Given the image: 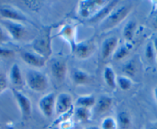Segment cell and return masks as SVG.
<instances>
[{"label":"cell","instance_id":"34","mask_svg":"<svg viewBox=\"0 0 157 129\" xmlns=\"http://www.w3.org/2000/svg\"><path fill=\"white\" fill-rule=\"evenodd\" d=\"M3 129H19L13 123H9V124H6V126L4 127Z\"/></svg>","mask_w":157,"mask_h":129},{"label":"cell","instance_id":"29","mask_svg":"<svg viewBox=\"0 0 157 129\" xmlns=\"http://www.w3.org/2000/svg\"><path fill=\"white\" fill-rule=\"evenodd\" d=\"M155 49H154L153 46H152V43H148L147 46H146V49H145V55H146V58L149 61H152V60H153L155 58Z\"/></svg>","mask_w":157,"mask_h":129},{"label":"cell","instance_id":"26","mask_svg":"<svg viewBox=\"0 0 157 129\" xmlns=\"http://www.w3.org/2000/svg\"><path fill=\"white\" fill-rule=\"evenodd\" d=\"M136 64L133 60H129L127 62L125 63L123 66V72L124 73V76H128L131 78L135 76L136 72Z\"/></svg>","mask_w":157,"mask_h":129},{"label":"cell","instance_id":"6","mask_svg":"<svg viewBox=\"0 0 157 129\" xmlns=\"http://www.w3.org/2000/svg\"><path fill=\"white\" fill-rule=\"evenodd\" d=\"M12 92L20 111L22 119L26 120L29 118L32 115V110H33L32 101L30 98L19 89L12 88Z\"/></svg>","mask_w":157,"mask_h":129},{"label":"cell","instance_id":"9","mask_svg":"<svg viewBox=\"0 0 157 129\" xmlns=\"http://www.w3.org/2000/svg\"><path fill=\"white\" fill-rule=\"evenodd\" d=\"M96 49V45L94 40H84L76 43L72 53L78 59H86L94 53Z\"/></svg>","mask_w":157,"mask_h":129},{"label":"cell","instance_id":"20","mask_svg":"<svg viewBox=\"0 0 157 129\" xmlns=\"http://www.w3.org/2000/svg\"><path fill=\"white\" fill-rule=\"evenodd\" d=\"M132 44L131 42H126L123 46H118L116 50L115 51L114 54L113 55V59L115 61H121L129 55L132 50Z\"/></svg>","mask_w":157,"mask_h":129},{"label":"cell","instance_id":"17","mask_svg":"<svg viewBox=\"0 0 157 129\" xmlns=\"http://www.w3.org/2000/svg\"><path fill=\"white\" fill-rule=\"evenodd\" d=\"M71 79L72 82L75 85L80 86L85 85L90 82V76L88 72L80 68H75L72 70L71 74Z\"/></svg>","mask_w":157,"mask_h":129},{"label":"cell","instance_id":"42","mask_svg":"<svg viewBox=\"0 0 157 129\" xmlns=\"http://www.w3.org/2000/svg\"><path fill=\"white\" fill-rule=\"evenodd\" d=\"M0 76H2V74H1V72H0Z\"/></svg>","mask_w":157,"mask_h":129},{"label":"cell","instance_id":"12","mask_svg":"<svg viewBox=\"0 0 157 129\" xmlns=\"http://www.w3.org/2000/svg\"><path fill=\"white\" fill-rule=\"evenodd\" d=\"M58 35L69 44L71 52H72L77 43L76 25L69 23L63 25L59 30Z\"/></svg>","mask_w":157,"mask_h":129},{"label":"cell","instance_id":"11","mask_svg":"<svg viewBox=\"0 0 157 129\" xmlns=\"http://www.w3.org/2000/svg\"><path fill=\"white\" fill-rule=\"evenodd\" d=\"M22 61L33 68H43L46 65L47 59L35 52L34 51L24 50L20 52Z\"/></svg>","mask_w":157,"mask_h":129},{"label":"cell","instance_id":"27","mask_svg":"<svg viewBox=\"0 0 157 129\" xmlns=\"http://www.w3.org/2000/svg\"><path fill=\"white\" fill-rule=\"evenodd\" d=\"M118 127L116 118L112 116L105 117L101 122L100 129H118Z\"/></svg>","mask_w":157,"mask_h":129},{"label":"cell","instance_id":"39","mask_svg":"<svg viewBox=\"0 0 157 129\" xmlns=\"http://www.w3.org/2000/svg\"><path fill=\"white\" fill-rule=\"evenodd\" d=\"M154 96H155V98L157 100V87H155V89H154Z\"/></svg>","mask_w":157,"mask_h":129},{"label":"cell","instance_id":"37","mask_svg":"<svg viewBox=\"0 0 157 129\" xmlns=\"http://www.w3.org/2000/svg\"><path fill=\"white\" fill-rule=\"evenodd\" d=\"M84 129H100V127H98V126H89V127H85Z\"/></svg>","mask_w":157,"mask_h":129},{"label":"cell","instance_id":"5","mask_svg":"<svg viewBox=\"0 0 157 129\" xmlns=\"http://www.w3.org/2000/svg\"><path fill=\"white\" fill-rule=\"evenodd\" d=\"M108 1L105 0H82L78 3V14L83 19H90Z\"/></svg>","mask_w":157,"mask_h":129},{"label":"cell","instance_id":"30","mask_svg":"<svg viewBox=\"0 0 157 129\" xmlns=\"http://www.w3.org/2000/svg\"><path fill=\"white\" fill-rule=\"evenodd\" d=\"M10 41H12V39L9 35L8 32L4 28V27L0 24V43L5 44V43L10 42Z\"/></svg>","mask_w":157,"mask_h":129},{"label":"cell","instance_id":"4","mask_svg":"<svg viewBox=\"0 0 157 129\" xmlns=\"http://www.w3.org/2000/svg\"><path fill=\"white\" fill-rule=\"evenodd\" d=\"M0 17L2 19L14 21L21 23H33L29 18L16 7L8 4H0Z\"/></svg>","mask_w":157,"mask_h":129},{"label":"cell","instance_id":"10","mask_svg":"<svg viewBox=\"0 0 157 129\" xmlns=\"http://www.w3.org/2000/svg\"><path fill=\"white\" fill-rule=\"evenodd\" d=\"M73 105L72 97L67 92H62L56 96L55 106V114L57 116L69 112Z\"/></svg>","mask_w":157,"mask_h":129},{"label":"cell","instance_id":"8","mask_svg":"<svg viewBox=\"0 0 157 129\" xmlns=\"http://www.w3.org/2000/svg\"><path fill=\"white\" fill-rule=\"evenodd\" d=\"M56 94L54 92H49L44 94L38 103V107L42 115L46 118H52L55 114V106Z\"/></svg>","mask_w":157,"mask_h":129},{"label":"cell","instance_id":"15","mask_svg":"<svg viewBox=\"0 0 157 129\" xmlns=\"http://www.w3.org/2000/svg\"><path fill=\"white\" fill-rule=\"evenodd\" d=\"M119 41L120 39L117 36H110L102 42L101 48V55L102 59L106 60L113 56L119 46Z\"/></svg>","mask_w":157,"mask_h":129},{"label":"cell","instance_id":"13","mask_svg":"<svg viewBox=\"0 0 157 129\" xmlns=\"http://www.w3.org/2000/svg\"><path fill=\"white\" fill-rule=\"evenodd\" d=\"M67 62L65 60L56 59L51 63L50 72L56 81L62 83L65 81L67 75Z\"/></svg>","mask_w":157,"mask_h":129},{"label":"cell","instance_id":"1","mask_svg":"<svg viewBox=\"0 0 157 129\" xmlns=\"http://www.w3.org/2000/svg\"><path fill=\"white\" fill-rule=\"evenodd\" d=\"M25 83L31 91L36 93L46 91L49 85L48 76L37 69H29L26 72Z\"/></svg>","mask_w":157,"mask_h":129},{"label":"cell","instance_id":"36","mask_svg":"<svg viewBox=\"0 0 157 129\" xmlns=\"http://www.w3.org/2000/svg\"><path fill=\"white\" fill-rule=\"evenodd\" d=\"M152 25H153L154 28L157 30V16L154 18L153 21H152Z\"/></svg>","mask_w":157,"mask_h":129},{"label":"cell","instance_id":"16","mask_svg":"<svg viewBox=\"0 0 157 129\" xmlns=\"http://www.w3.org/2000/svg\"><path fill=\"white\" fill-rule=\"evenodd\" d=\"M9 82L13 86V88L18 89L23 85L24 79L22 70L17 63H14L11 66L9 73Z\"/></svg>","mask_w":157,"mask_h":129},{"label":"cell","instance_id":"33","mask_svg":"<svg viewBox=\"0 0 157 129\" xmlns=\"http://www.w3.org/2000/svg\"><path fill=\"white\" fill-rule=\"evenodd\" d=\"M58 127L60 129H72L74 127V121L72 118L68 119L63 122L60 123L58 125Z\"/></svg>","mask_w":157,"mask_h":129},{"label":"cell","instance_id":"18","mask_svg":"<svg viewBox=\"0 0 157 129\" xmlns=\"http://www.w3.org/2000/svg\"><path fill=\"white\" fill-rule=\"evenodd\" d=\"M113 103V100L112 97L106 94H103V95H101L98 98V100H96V104L95 106H96L98 113L103 115V114L107 113L111 109Z\"/></svg>","mask_w":157,"mask_h":129},{"label":"cell","instance_id":"19","mask_svg":"<svg viewBox=\"0 0 157 129\" xmlns=\"http://www.w3.org/2000/svg\"><path fill=\"white\" fill-rule=\"evenodd\" d=\"M73 117L79 123L89 122L92 118V111L86 108L76 107L74 109Z\"/></svg>","mask_w":157,"mask_h":129},{"label":"cell","instance_id":"28","mask_svg":"<svg viewBox=\"0 0 157 129\" xmlns=\"http://www.w3.org/2000/svg\"><path fill=\"white\" fill-rule=\"evenodd\" d=\"M15 51L10 48L0 46V58H10L15 56Z\"/></svg>","mask_w":157,"mask_h":129},{"label":"cell","instance_id":"22","mask_svg":"<svg viewBox=\"0 0 157 129\" xmlns=\"http://www.w3.org/2000/svg\"><path fill=\"white\" fill-rule=\"evenodd\" d=\"M116 77L114 70L110 65L105 66L103 71V79L109 88L115 89L116 87Z\"/></svg>","mask_w":157,"mask_h":129},{"label":"cell","instance_id":"35","mask_svg":"<svg viewBox=\"0 0 157 129\" xmlns=\"http://www.w3.org/2000/svg\"><path fill=\"white\" fill-rule=\"evenodd\" d=\"M152 46H153L154 49H155V52L157 53V37H155L153 39V42H152Z\"/></svg>","mask_w":157,"mask_h":129},{"label":"cell","instance_id":"41","mask_svg":"<svg viewBox=\"0 0 157 129\" xmlns=\"http://www.w3.org/2000/svg\"><path fill=\"white\" fill-rule=\"evenodd\" d=\"M155 59H156V61H157V55H156V56H155Z\"/></svg>","mask_w":157,"mask_h":129},{"label":"cell","instance_id":"2","mask_svg":"<svg viewBox=\"0 0 157 129\" xmlns=\"http://www.w3.org/2000/svg\"><path fill=\"white\" fill-rule=\"evenodd\" d=\"M132 10L131 5H123L115 9L106 19L101 22L100 29L102 31H107L120 25L130 14Z\"/></svg>","mask_w":157,"mask_h":129},{"label":"cell","instance_id":"25","mask_svg":"<svg viewBox=\"0 0 157 129\" xmlns=\"http://www.w3.org/2000/svg\"><path fill=\"white\" fill-rule=\"evenodd\" d=\"M133 82H132L131 78L128 76L122 75L118 76L116 77V86H118L123 91H128L132 87Z\"/></svg>","mask_w":157,"mask_h":129},{"label":"cell","instance_id":"32","mask_svg":"<svg viewBox=\"0 0 157 129\" xmlns=\"http://www.w3.org/2000/svg\"><path fill=\"white\" fill-rule=\"evenodd\" d=\"M23 3L26 5V6L29 9L36 11L38 9L40 8V6H41L43 2H38V1H25V2H23Z\"/></svg>","mask_w":157,"mask_h":129},{"label":"cell","instance_id":"40","mask_svg":"<svg viewBox=\"0 0 157 129\" xmlns=\"http://www.w3.org/2000/svg\"><path fill=\"white\" fill-rule=\"evenodd\" d=\"M50 129H60V128L58 127V126H52V127H51Z\"/></svg>","mask_w":157,"mask_h":129},{"label":"cell","instance_id":"3","mask_svg":"<svg viewBox=\"0 0 157 129\" xmlns=\"http://www.w3.org/2000/svg\"><path fill=\"white\" fill-rule=\"evenodd\" d=\"M31 46L35 52L48 59L52 55L51 28L46 27L42 33L33 40Z\"/></svg>","mask_w":157,"mask_h":129},{"label":"cell","instance_id":"21","mask_svg":"<svg viewBox=\"0 0 157 129\" xmlns=\"http://www.w3.org/2000/svg\"><path fill=\"white\" fill-rule=\"evenodd\" d=\"M96 104V98L93 94H85L78 97L75 101L76 107H82L90 109L94 107Z\"/></svg>","mask_w":157,"mask_h":129},{"label":"cell","instance_id":"24","mask_svg":"<svg viewBox=\"0 0 157 129\" xmlns=\"http://www.w3.org/2000/svg\"><path fill=\"white\" fill-rule=\"evenodd\" d=\"M136 30V22L130 20L125 25L123 30V35L126 42H132Z\"/></svg>","mask_w":157,"mask_h":129},{"label":"cell","instance_id":"7","mask_svg":"<svg viewBox=\"0 0 157 129\" xmlns=\"http://www.w3.org/2000/svg\"><path fill=\"white\" fill-rule=\"evenodd\" d=\"M0 24L4 27L12 40L19 41L25 35L26 28L23 23L0 19Z\"/></svg>","mask_w":157,"mask_h":129},{"label":"cell","instance_id":"38","mask_svg":"<svg viewBox=\"0 0 157 129\" xmlns=\"http://www.w3.org/2000/svg\"><path fill=\"white\" fill-rule=\"evenodd\" d=\"M147 129H157V124H153L147 127Z\"/></svg>","mask_w":157,"mask_h":129},{"label":"cell","instance_id":"23","mask_svg":"<svg viewBox=\"0 0 157 129\" xmlns=\"http://www.w3.org/2000/svg\"><path fill=\"white\" fill-rule=\"evenodd\" d=\"M118 127L121 129H129L132 124V119L129 113L126 111H120L116 118Z\"/></svg>","mask_w":157,"mask_h":129},{"label":"cell","instance_id":"31","mask_svg":"<svg viewBox=\"0 0 157 129\" xmlns=\"http://www.w3.org/2000/svg\"><path fill=\"white\" fill-rule=\"evenodd\" d=\"M9 85H10V82L8 79L3 76H0V94L8 89Z\"/></svg>","mask_w":157,"mask_h":129},{"label":"cell","instance_id":"14","mask_svg":"<svg viewBox=\"0 0 157 129\" xmlns=\"http://www.w3.org/2000/svg\"><path fill=\"white\" fill-rule=\"evenodd\" d=\"M119 1L117 0H112L108 1L102 7H101L99 10L96 13V14L92 16L89 21L90 22H102L105 19H106L109 15L116 8Z\"/></svg>","mask_w":157,"mask_h":129}]
</instances>
